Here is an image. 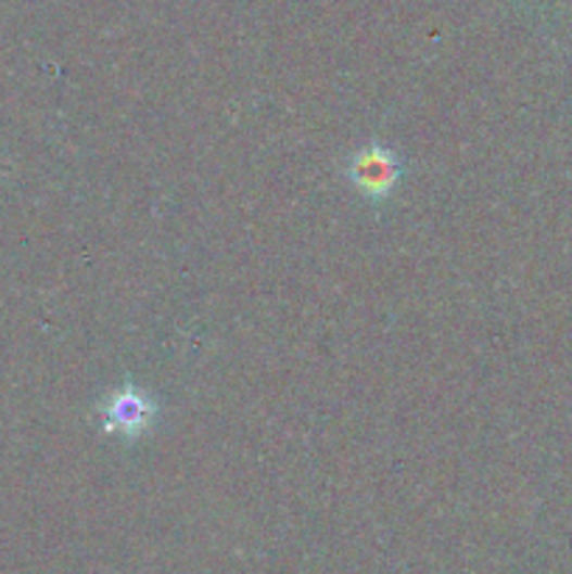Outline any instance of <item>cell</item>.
Returning a JSON list of instances; mask_svg holds the SVG:
<instances>
[{
	"mask_svg": "<svg viewBox=\"0 0 572 574\" xmlns=\"http://www.w3.org/2000/svg\"><path fill=\"white\" fill-rule=\"evenodd\" d=\"M104 418H107V429H113V432L135 434L138 429L147 426L149 404L141 395H135L132 390H124V393L113 395V401L104 409Z\"/></svg>",
	"mask_w": 572,
	"mask_h": 574,
	"instance_id": "cell-1",
	"label": "cell"
},
{
	"mask_svg": "<svg viewBox=\"0 0 572 574\" xmlns=\"http://www.w3.org/2000/svg\"><path fill=\"white\" fill-rule=\"evenodd\" d=\"M354 174H357V180L363 182L368 191H377L379 194V191H387V188L393 186V180H396V166H393V161L384 152H370L365 154V157H359Z\"/></svg>",
	"mask_w": 572,
	"mask_h": 574,
	"instance_id": "cell-2",
	"label": "cell"
}]
</instances>
